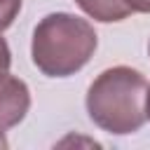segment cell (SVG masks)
I'll list each match as a JSON object with an SVG mask.
<instances>
[{
    "instance_id": "obj_1",
    "label": "cell",
    "mask_w": 150,
    "mask_h": 150,
    "mask_svg": "<svg viewBox=\"0 0 150 150\" xmlns=\"http://www.w3.org/2000/svg\"><path fill=\"white\" fill-rule=\"evenodd\" d=\"M96 45V30L87 19L68 12H54L35 26L30 56L42 75L68 77L89 63Z\"/></svg>"
},
{
    "instance_id": "obj_2",
    "label": "cell",
    "mask_w": 150,
    "mask_h": 150,
    "mask_svg": "<svg viewBox=\"0 0 150 150\" xmlns=\"http://www.w3.org/2000/svg\"><path fill=\"white\" fill-rule=\"evenodd\" d=\"M148 82L129 66L103 70L87 89V112L91 122L115 136L134 134L145 122Z\"/></svg>"
},
{
    "instance_id": "obj_3",
    "label": "cell",
    "mask_w": 150,
    "mask_h": 150,
    "mask_svg": "<svg viewBox=\"0 0 150 150\" xmlns=\"http://www.w3.org/2000/svg\"><path fill=\"white\" fill-rule=\"evenodd\" d=\"M30 108L28 84L14 75H0V131L16 127Z\"/></svg>"
},
{
    "instance_id": "obj_4",
    "label": "cell",
    "mask_w": 150,
    "mask_h": 150,
    "mask_svg": "<svg viewBox=\"0 0 150 150\" xmlns=\"http://www.w3.org/2000/svg\"><path fill=\"white\" fill-rule=\"evenodd\" d=\"M77 7L89 14L94 21L110 23V21H122L131 14L127 0H75Z\"/></svg>"
},
{
    "instance_id": "obj_5",
    "label": "cell",
    "mask_w": 150,
    "mask_h": 150,
    "mask_svg": "<svg viewBox=\"0 0 150 150\" xmlns=\"http://www.w3.org/2000/svg\"><path fill=\"white\" fill-rule=\"evenodd\" d=\"M21 12V0H0V33L14 23Z\"/></svg>"
},
{
    "instance_id": "obj_6",
    "label": "cell",
    "mask_w": 150,
    "mask_h": 150,
    "mask_svg": "<svg viewBox=\"0 0 150 150\" xmlns=\"http://www.w3.org/2000/svg\"><path fill=\"white\" fill-rule=\"evenodd\" d=\"M9 63H12V54H9V47H7L5 38L0 35V75L9 70Z\"/></svg>"
},
{
    "instance_id": "obj_7",
    "label": "cell",
    "mask_w": 150,
    "mask_h": 150,
    "mask_svg": "<svg viewBox=\"0 0 150 150\" xmlns=\"http://www.w3.org/2000/svg\"><path fill=\"white\" fill-rule=\"evenodd\" d=\"M131 12H141V14H150V0H127Z\"/></svg>"
},
{
    "instance_id": "obj_8",
    "label": "cell",
    "mask_w": 150,
    "mask_h": 150,
    "mask_svg": "<svg viewBox=\"0 0 150 150\" xmlns=\"http://www.w3.org/2000/svg\"><path fill=\"white\" fill-rule=\"evenodd\" d=\"M145 120H150V87H148V94H145Z\"/></svg>"
},
{
    "instance_id": "obj_9",
    "label": "cell",
    "mask_w": 150,
    "mask_h": 150,
    "mask_svg": "<svg viewBox=\"0 0 150 150\" xmlns=\"http://www.w3.org/2000/svg\"><path fill=\"white\" fill-rule=\"evenodd\" d=\"M0 148H7V138L2 136V131H0Z\"/></svg>"
},
{
    "instance_id": "obj_10",
    "label": "cell",
    "mask_w": 150,
    "mask_h": 150,
    "mask_svg": "<svg viewBox=\"0 0 150 150\" xmlns=\"http://www.w3.org/2000/svg\"><path fill=\"white\" fill-rule=\"evenodd\" d=\"M148 52H150V45H148Z\"/></svg>"
}]
</instances>
